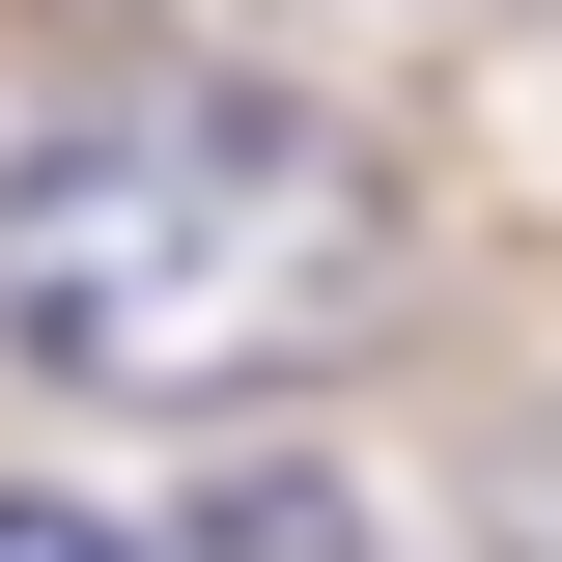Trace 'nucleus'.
Wrapping results in <instances>:
<instances>
[{
	"instance_id": "obj_1",
	"label": "nucleus",
	"mask_w": 562,
	"mask_h": 562,
	"mask_svg": "<svg viewBox=\"0 0 562 562\" xmlns=\"http://www.w3.org/2000/svg\"><path fill=\"white\" fill-rule=\"evenodd\" d=\"M366 281H394V198L281 85H85L57 140H0V366L57 394H254Z\"/></svg>"
},
{
	"instance_id": "obj_2",
	"label": "nucleus",
	"mask_w": 562,
	"mask_h": 562,
	"mask_svg": "<svg viewBox=\"0 0 562 562\" xmlns=\"http://www.w3.org/2000/svg\"><path fill=\"white\" fill-rule=\"evenodd\" d=\"M198 562H366V506H338V479H225V506H198Z\"/></svg>"
},
{
	"instance_id": "obj_3",
	"label": "nucleus",
	"mask_w": 562,
	"mask_h": 562,
	"mask_svg": "<svg viewBox=\"0 0 562 562\" xmlns=\"http://www.w3.org/2000/svg\"><path fill=\"white\" fill-rule=\"evenodd\" d=\"M479 535H506V562H562V422H506V450H479Z\"/></svg>"
},
{
	"instance_id": "obj_4",
	"label": "nucleus",
	"mask_w": 562,
	"mask_h": 562,
	"mask_svg": "<svg viewBox=\"0 0 562 562\" xmlns=\"http://www.w3.org/2000/svg\"><path fill=\"white\" fill-rule=\"evenodd\" d=\"M0 562H140L113 506H57V479H0Z\"/></svg>"
}]
</instances>
